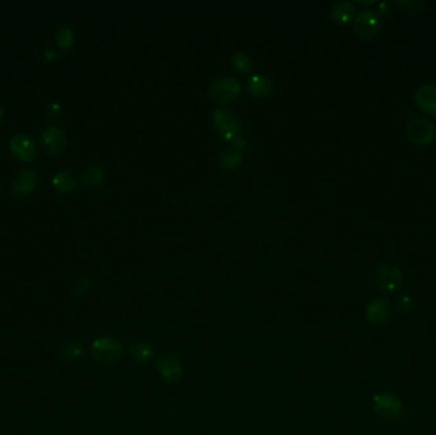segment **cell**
<instances>
[{
	"mask_svg": "<svg viewBox=\"0 0 436 435\" xmlns=\"http://www.w3.org/2000/svg\"><path fill=\"white\" fill-rule=\"evenodd\" d=\"M91 355L101 364H114L124 355V347L116 338L101 336L92 342Z\"/></svg>",
	"mask_w": 436,
	"mask_h": 435,
	"instance_id": "cell-1",
	"label": "cell"
},
{
	"mask_svg": "<svg viewBox=\"0 0 436 435\" xmlns=\"http://www.w3.org/2000/svg\"><path fill=\"white\" fill-rule=\"evenodd\" d=\"M242 92L240 82L232 76H223L214 80L209 86V96L220 105L230 104L238 100Z\"/></svg>",
	"mask_w": 436,
	"mask_h": 435,
	"instance_id": "cell-2",
	"label": "cell"
},
{
	"mask_svg": "<svg viewBox=\"0 0 436 435\" xmlns=\"http://www.w3.org/2000/svg\"><path fill=\"white\" fill-rule=\"evenodd\" d=\"M212 123H214V131L217 134L225 140L231 142L232 138L241 134L240 119L233 111L229 109H217L212 113Z\"/></svg>",
	"mask_w": 436,
	"mask_h": 435,
	"instance_id": "cell-3",
	"label": "cell"
},
{
	"mask_svg": "<svg viewBox=\"0 0 436 435\" xmlns=\"http://www.w3.org/2000/svg\"><path fill=\"white\" fill-rule=\"evenodd\" d=\"M375 284L383 293L398 291L403 284L401 269L392 263H382L375 271Z\"/></svg>",
	"mask_w": 436,
	"mask_h": 435,
	"instance_id": "cell-4",
	"label": "cell"
},
{
	"mask_svg": "<svg viewBox=\"0 0 436 435\" xmlns=\"http://www.w3.org/2000/svg\"><path fill=\"white\" fill-rule=\"evenodd\" d=\"M40 143L47 155L58 156L65 151L68 146V138L60 126L50 125L43 131L40 135Z\"/></svg>",
	"mask_w": 436,
	"mask_h": 435,
	"instance_id": "cell-5",
	"label": "cell"
},
{
	"mask_svg": "<svg viewBox=\"0 0 436 435\" xmlns=\"http://www.w3.org/2000/svg\"><path fill=\"white\" fill-rule=\"evenodd\" d=\"M380 28V17L373 9L360 10L354 21V30L363 40H371Z\"/></svg>",
	"mask_w": 436,
	"mask_h": 435,
	"instance_id": "cell-6",
	"label": "cell"
},
{
	"mask_svg": "<svg viewBox=\"0 0 436 435\" xmlns=\"http://www.w3.org/2000/svg\"><path fill=\"white\" fill-rule=\"evenodd\" d=\"M435 126L426 118H413L407 125V137L417 146H425L435 138Z\"/></svg>",
	"mask_w": 436,
	"mask_h": 435,
	"instance_id": "cell-7",
	"label": "cell"
},
{
	"mask_svg": "<svg viewBox=\"0 0 436 435\" xmlns=\"http://www.w3.org/2000/svg\"><path fill=\"white\" fill-rule=\"evenodd\" d=\"M373 409L376 415L384 419H395L402 411V402L397 394L392 392H383L375 394Z\"/></svg>",
	"mask_w": 436,
	"mask_h": 435,
	"instance_id": "cell-8",
	"label": "cell"
},
{
	"mask_svg": "<svg viewBox=\"0 0 436 435\" xmlns=\"http://www.w3.org/2000/svg\"><path fill=\"white\" fill-rule=\"evenodd\" d=\"M157 372L166 383H178L184 374V366L178 356L174 354H162L157 360Z\"/></svg>",
	"mask_w": 436,
	"mask_h": 435,
	"instance_id": "cell-9",
	"label": "cell"
},
{
	"mask_svg": "<svg viewBox=\"0 0 436 435\" xmlns=\"http://www.w3.org/2000/svg\"><path fill=\"white\" fill-rule=\"evenodd\" d=\"M37 171L31 168L18 170L10 180V190L14 196L25 197L31 194L37 186Z\"/></svg>",
	"mask_w": 436,
	"mask_h": 435,
	"instance_id": "cell-10",
	"label": "cell"
},
{
	"mask_svg": "<svg viewBox=\"0 0 436 435\" xmlns=\"http://www.w3.org/2000/svg\"><path fill=\"white\" fill-rule=\"evenodd\" d=\"M9 150L22 162L32 161L37 156V144L26 134H16L9 142Z\"/></svg>",
	"mask_w": 436,
	"mask_h": 435,
	"instance_id": "cell-11",
	"label": "cell"
},
{
	"mask_svg": "<svg viewBox=\"0 0 436 435\" xmlns=\"http://www.w3.org/2000/svg\"><path fill=\"white\" fill-rule=\"evenodd\" d=\"M392 305L387 299L376 298L366 306V318L374 326H383L392 317Z\"/></svg>",
	"mask_w": 436,
	"mask_h": 435,
	"instance_id": "cell-12",
	"label": "cell"
},
{
	"mask_svg": "<svg viewBox=\"0 0 436 435\" xmlns=\"http://www.w3.org/2000/svg\"><path fill=\"white\" fill-rule=\"evenodd\" d=\"M330 17L336 25L346 26L356 18V5L352 1H339L330 12Z\"/></svg>",
	"mask_w": 436,
	"mask_h": 435,
	"instance_id": "cell-13",
	"label": "cell"
},
{
	"mask_svg": "<svg viewBox=\"0 0 436 435\" xmlns=\"http://www.w3.org/2000/svg\"><path fill=\"white\" fill-rule=\"evenodd\" d=\"M417 107L428 115L436 116V85L428 83L421 86L416 92Z\"/></svg>",
	"mask_w": 436,
	"mask_h": 435,
	"instance_id": "cell-14",
	"label": "cell"
},
{
	"mask_svg": "<svg viewBox=\"0 0 436 435\" xmlns=\"http://www.w3.org/2000/svg\"><path fill=\"white\" fill-rule=\"evenodd\" d=\"M248 89L253 96L264 98L271 96L275 91V83L266 74H254L248 80Z\"/></svg>",
	"mask_w": 436,
	"mask_h": 435,
	"instance_id": "cell-15",
	"label": "cell"
},
{
	"mask_svg": "<svg viewBox=\"0 0 436 435\" xmlns=\"http://www.w3.org/2000/svg\"><path fill=\"white\" fill-rule=\"evenodd\" d=\"M130 356L138 364H148L154 357V350L148 342L138 341L130 347Z\"/></svg>",
	"mask_w": 436,
	"mask_h": 435,
	"instance_id": "cell-16",
	"label": "cell"
},
{
	"mask_svg": "<svg viewBox=\"0 0 436 435\" xmlns=\"http://www.w3.org/2000/svg\"><path fill=\"white\" fill-rule=\"evenodd\" d=\"M53 186L58 192L68 193L77 187V178L71 170H60L54 175Z\"/></svg>",
	"mask_w": 436,
	"mask_h": 435,
	"instance_id": "cell-17",
	"label": "cell"
},
{
	"mask_svg": "<svg viewBox=\"0 0 436 435\" xmlns=\"http://www.w3.org/2000/svg\"><path fill=\"white\" fill-rule=\"evenodd\" d=\"M242 160H244V153L235 151L232 148L223 150L222 153L220 155V165L226 171H233L240 168Z\"/></svg>",
	"mask_w": 436,
	"mask_h": 435,
	"instance_id": "cell-18",
	"label": "cell"
},
{
	"mask_svg": "<svg viewBox=\"0 0 436 435\" xmlns=\"http://www.w3.org/2000/svg\"><path fill=\"white\" fill-rule=\"evenodd\" d=\"M105 170L98 165H91L82 175V181L86 187H98L105 180Z\"/></svg>",
	"mask_w": 436,
	"mask_h": 435,
	"instance_id": "cell-19",
	"label": "cell"
},
{
	"mask_svg": "<svg viewBox=\"0 0 436 435\" xmlns=\"http://www.w3.org/2000/svg\"><path fill=\"white\" fill-rule=\"evenodd\" d=\"M231 63L233 69L239 71L241 74H248V73L253 71V67H254L253 58L245 52H236V53L233 54Z\"/></svg>",
	"mask_w": 436,
	"mask_h": 435,
	"instance_id": "cell-20",
	"label": "cell"
},
{
	"mask_svg": "<svg viewBox=\"0 0 436 435\" xmlns=\"http://www.w3.org/2000/svg\"><path fill=\"white\" fill-rule=\"evenodd\" d=\"M55 40H56V44L60 49L67 50V49H71V46L76 43V36H74V32H73L71 27L62 26L58 28L56 35H55Z\"/></svg>",
	"mask_w": 436,
	"mask_h": 435,
	"instance_id": "cell-21",
	"label": "cell"
},
{
	"mask_svg": "<svg viewBox=\"0 0 436 435\" xmlns=\"http://www.w3.org/2000/svg\"><path fill=\"white\" fill-rule=\"evenodd\" d=\"M83 345L78 342V341H71L65 344L62 348V356L68 360V361H74L77 359H80V356L83 355Z\"/></svg>",
	"mask_w": 436,
	"mask_h": 435,
	"instance_id": "cell-22",
	"label": "cell"
},
{
	"mask_svg": "<svg viewBox=\"0 0 436 435\" xmlns=\"http://www.w3.org/2000/svg\"><path fill=\"white\" fill-rule=\"evenodd\" d=\"M397 306L403 313H412L416 308L415 298L411 293H401L397 296Z\"/></svg>",
	"mask_w": 436,
	"mask_h": 435,
	"instance_id": "cell-23",
	"label": "cell"
},
{
	"mask_svg": "<svg viewBox=\"0 0 436 435\" xmlns=\"http://www.w3.org/2000/svg\"><path fill=\"white\" fill-rule=\"evenodd\" d=\"M89 287H91V280L87 276H80L77 278V281L74 282L73 286V295L76 298H82L84 293H89Z\"/></svg>",
	"mask_w": 436,
	"mask_h": 435,
	"instance_id": "cell-24",
	"label": "cell"
},
{
	"mask_svg": "<svg viewBox=\"0 0 436 435\" xmlns=\"http://www.w3.org/2000/svg\"><path fill=\"white\" fill-rule=\"evenodd\" d=\"M398 5L402 7L404 12L415 14L422 10L424 1L422 0H403V1H398Z\"/></svg>",
	"mask_w": 436,
	"mask_h": 435,
	"instance_id": "cell-25",
	"label": "cell"
},
{
	"mask_svg": "<svg viewBox=\"0 0 436 435\" xmlns=\"http://www.w3.org/2000/svg\"><path fill=\"white\" fill-rule=\"evenodd\" d=\"M231 146L232 150H235V151L242 152L245 148H246V146H248V142H246V140L239 134V135H236V137H233L231 140Z\"/></svg>",
	"mask_w": 436,
	"mask_h": 435,
	"instance_id": "cell-26",
	"label": "cell"
},
{
	"mask_svg": "<svg viewBox=\"0 0 436 435\" xmlns=\"http://www.w3.org/2000/svg\"><path fill=\"white\" fill-rule=\"evenodd\" d=\"M392 12V4L389 1H380L376 5V13L378 16H388Z\"/></svg>",
	"mask_w": 436,
	"mask_h": 435,
	"instance_id": "cell-27",
	"label": "cell"
},
{
	"mask_svg": "<svg viewBox=\"0 0 436 435\" xmlns=\"http://www.w3.org/2000/svg\"><path fill=\"white\" fill-rule=\"evenodd\" d=\"M58 55L59 54L54 49H46L44 52L45 60H47V62H53L54 59L58 58Z\"/></svg>",
	"mask_w": 436,
	"mask_h": 435,
	"instance_id": "cell-28",
	"label": "cell"
},
{
	"mask_svg": "<svg viewBox=\"0 0 436 435\" xmlns=\"http://www.w3.org/2000/svg\"><path fill=\"white\" fill-rule=\"evenodd\" d=\"M357 4H363V5H367V4H373L374 1L373 0H370V1H356Z\"/></svg>",
	"mask_w": 436,
	"mask_h": 435,
	"instance_id": "cell-29",
	"label": "cell"
},
{
	"mask_svg": "<svg viewBox=\"0 0 436 435\" xmlns=\"http://www.w3.org/2000/svg\"><path fill=\"white\" fill-rule=\"evenodd\" d=\"M3 116H4V109H3V107L0 105V120H1V118H3Z\"/></svg>",
	"mask_w": 436,
	"mask_h": 435,
	"instance_id": "cell-30",
	"label": "cell"
}]
</instances>
